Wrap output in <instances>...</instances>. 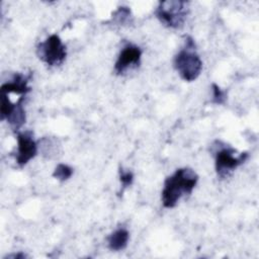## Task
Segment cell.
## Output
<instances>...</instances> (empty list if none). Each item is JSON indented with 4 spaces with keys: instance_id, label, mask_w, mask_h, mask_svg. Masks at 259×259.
I'll return each instance as SVG.
<instances>
[{
    "instance_id": "obj_3",
    "label": "cell",
    "mask_w": 259,
    "mask_h": 259,
    "mask_svg": "<svg viewBox=\"0 0 259 259\" xmlns=\"http://www.w3.org/2000/svg\"><path fill=\"white\" fill-rule=\"evenodd\" d=\"M188 13V2L182 0L161 1L155 9L158 20L169 28H180L184 24Z\"/></svg>"
},
{
    "instance_id": "obj_9",
    "label": "cell",
    "mask_w": 259,
    "mask_h": 259,
    "mask_svg": "<svg viewBox=\"0 0 259 259\" xmlns=\"http://www.w3.org/2000/svg\"><path fill=\"white\" fill-rule=\"evenodd\" d=\"M130 233L124 228H118L107 237V245L111 251H121L126 248Z\"/></svg>"
},
{
    "instance_id": "obj_10",
    "label": "cell",
    "mask_w": 259,
    "mask_h": 259,
    "mask_svg": "<svg viewBox=\"0 0 259 259\" xmlns=\"http://www.w3.org/2000/svg\"><path fill=\"white\" fill-rule=\"evenodd\" d=\"M24 98H25V96H20L18 98V100L16 101V106H15L14 110L6 118L8 123L14 130H19L25 123V120H26L25 110H24V107H23V100H24Z\"/></svg>"
},
{
    "instance_id": "obj_6",
    "label": "cell",
    "mask_w": 259,
    "mask_h": 259,
    "mask_svg": "<svg viewBox=\"0 0 259 259\" xmlns=\"http://www.w3.org/2000/svg\"><path fill=\"white\" fill-rule=\"evenodd\" d=\"M142 50L134 44L125 45L118 54L114 63V72L117 75H122L130 69L138 68L141 64Z\"/></svg>"
},
{
    "instance_id": "obj_5",
    "label": "cell",
    "mask_w": 259,
    "mask_h": 259,
    "mask_svg": "<svg viewBox=\"0 0 259 259\" xmlns=\"http://www.w3.org/2000/svg\"><path fill=\"white\" fill-rule=\"evenodd\" d=\"M36 55L45 64L55 67L63 64L67 57V50L58 34H51L37 46Z\"/></svg>"
},
{
    "instance_id": "obj_7",
    "label": "cell",
    "mask_w": 259,
    "mask_h": 259,
    "mask_svg": "<svg viewBox=\"0 0 259 259\" xmlns=\"http://www.w3.org/2000/svg\"><path fill=\"white\" fill-rule=\"evenodd\" d=\"M17 150L15 161L19 166L26 165L37 154V144L33 139L31 132H22L17 134Z\"/></svg>"
},
{
    "instance_id": "obj_4",
    "label": "cell",
    "mask_w": 259,
    "mask_h": 259,
    "mask_svg": "<svg viewBox=\"0 0 259 259\" xmlns=\"http://www.w3.org/2000/svg\"><path fill=\"white\" fill-rule=\"evenodd\" d=\"M218 146L214 151V166L215 172L220 178L228 177L236 168L246 162L249 158L247 152L237 154V151L227 145L219 146L218 141L215 142Z\"/></svg>"
},
{
    "instance_id": "obj_14",
    "label": "cell",
    "mask_w": 259,
    "mask_h": 259,
    "mask_svg": "<svg viewBox=\"0 0 259 259\" xmlns=\"http://www.w3.org/2000/svg\"><path fill=\"white\" fill-rule=\"evenodd\" d=\"M9 257H12V258H25V255H24V254H22V253H18V254L10 255Z\"/></svg>"
},
{
    "instance_id": "obj_11",
    "label": "cell",
    "mask_w": 259,
    "mask_h": 259,
    "mask_svg": "<svg viewBox=\"0 0 259 259\" xmlns=\"http://www.w3.org/2000/svg\"><path fill=\"white\" fill-rule=\"evenodd\" d=\"M73 175V168L67 164H58L53 172V177L60 180L66 181Z\"/></svg>"
},
{
    "instance_id": "obj_13",
    "label": "cell",
    "mask_w": 259,
    "mask_h": 259,
    "mask_svg": "<svg viewBox=\"0 0 259 259\" xmlns=\"http://www.w3.org/2000/svg\"><path fill=\"white\" fill-rule=\"evenodd\" d=\"M119 180L122 185V188H126L131 186L134 182V174L132 171H125L123 169H120L119 171Z\"/></svg>"
},
{
    "instance_id": "obj_12",
    "label": "cell",
    "mask_w": 259,
    "mask_h": 259,
    "mask_svg": "<svg viewBox=\"0 0 259 259\" xmlns=\"http://www.w3.org/2000/svg\"><path fill=\"white\" fill-rule=\"evenodd\" d=\"M211 90H212V99L211 102L218 105L224 104L227 100V92L223 90L218 84L212 83L211 84Z\"/></svg>"
},
{
    "instance_id": "obj_8",
    "label": "cell",
    "mask_w": 259,
    "mask_h": 259,
    "mask_svg": "<svg viewBox=\"0 0 259 259\" xmlns=\"http://www.w3.org/2000/svg\"><path fill=\"white\" fill-rule=\"evenodd\" d=\"M29 79L30 76H26L21 73H16L14 74L11 80L2 84L0 91L1 93H14L20 96H25L31 90V88L28 86Z\"/></svg>"
},
{
    "instance_id": "obj_2",
    "label": "cell",
    "mask_w": 259,
    "mask_h": 259,
    "mask_svg": "<svg viewBox=\"0 0 259 259\" xmlns=\"http://www.w3.org/2000/svg\"><path fill=\"white\" fill-rule=\"evenodd\" d=\"M173 64L182 80L192 82L198 78L202 70V61L196 53V46L191 36H186L184 47L174 57Z\"/></svg>"
},
{
    "instance_id": "obj_1",
    "label": "cell",
    "mask_w": 259,
    "mask_h": 259,
    "mask_svg": "<svg viewBox=\"0 0 259 259\" xmlns=\"http://www.w3.org/2000/svg\"><path fill=\"white\" fill-rule=\"evenodd\" d=\"M198 181V175L190 168H179L168 176L161 193L162 204L166 208H173L184 195L192 192Z\"/></svg>"
}]
</instances>
